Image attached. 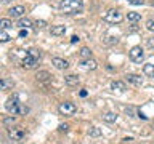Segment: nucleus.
Segmentation results:
<instances>
[{
  "label": "nucleus",
  "mask_w": 154,
  "mask_h": 144,
  "mask_svg": "<svg viewBox=\"0 0 154 144\" xmlns=\"http://www.w3.org/2000/svg\"><path fill=\"white\" fill-rule=\"evenodd\" d=\"M38 61H40V51L35 50V48H29L23 62H21V66L24 69H35Z\"/></svg>",
  "instance_id": "obj_3"
},
{
  "label": "nucleus",
  "mask_w": 154,
  "mask_h": 144,
  "mask_svg": "<svg viewBox=\"0 0 154 144\" xmlns=\"http://www.w3.org/2000/svg\"><path fill=\"white\" fill-rule=\"evenodd\" d=\"M151 5H152V7H154V0H152V2H151Z\"/></svg>",
  "instance_id": "obj_36"
},
{
  "label": "nucleus",
  "mask_w": 154,
  "mask_h": 144,
  "mask_svg": "<svg viewBox=\"0 0 154 144\" xmlns=\"http://www.w3.org/2000/svg\"><path fill=\"white\" fill-rule=\"evenodd\" d=\"M64 82H66L67 86H77V85H79V77L74 75V74L66 75V77H64Z\"/></svg>",
  "instance_id": "obj_14"
},
{
  "label": "nucleus",
  "mask_w": 154,
  "mask_h": 144,
  "mask_svg": "<svg viewBox=\"0 0 154 144\" xmlns=\"http://www.w3.org/2000/svg\"><path fill=\"white\" fill-rule=\"evenodd\" d=\"M128 3L130 5H143L144 0H128Z\"/></svg>",
  "instance_id": "obj_27"
},
{
  "label": "nucleus",
  "mask_w": 154,
  "mask_h": 144,
  "mask_svg": "<svg viewBox=\"0 0 154 144\" xmlns=\"http://www.w3.org/2000/svg\"><path fill=\"white\" fill-rule=\"evenodd\" d=\"M10 38H11V37H10V35H8V34L5 32V31H0V43H5V42H8Z\"/></svg>",
  "instance_id": "obj_25"
},
{
  "label": "nucleus",
  "mask_w": 154,
  "mask_h": 144,
  "mask_svg": "<svg viewBox=\"0 0 154 144\" xmlns=\"http://www.w3.org/2000/svg\"><path fill=\"white\" fill-rule=\"evenodd\" d=\"M125 80H127L128 83L135 85V86H141L143 85V77H140L137 74H127L125 75Z\"/></svg>",
  "instance_id": "obj_9"
},
{
  "label": "nucleus",
  "mask_w": 154,
  "mask_h": 144,
  "mask_svg": "<svg viewBox=\"0 0 154 144\" xmlns=\"http://www.w3.org/2000/svg\"><path fill=\"white\" fill-rule=\"evenodd\" d=\"M51 62H53V66H55L56 69H61V70H64V69L69 67V62H67L66 59H63V58H53Z\"/></svg>",
  "instance_id": "obj_12"
},
{
  "label": "nucleus",
  "mask_w": 154,
  "mask_h": 144,
  "mask_svg": "<svg viewBox=\"0 0 154 144\" xmlns=\"http://www.w3.org/2000/svg\"><path fill=\"white\" fill-rule=\"evenodd\" d=\"M10 27H13V22L8 18L0 19V31H5V29H10Z\"/></svg>",
  "instance_id": "obj_22"
},
{
  "label": "nucleus",
  "mask_w": 154,
  "mask_h": 144,
  "mask_svg": "<svg viewBox=\"0 0 154 144\" xmlns=\"http://www.w3.org/2000/svg\"><path fill=\"white\" fill-rule=\"evenodd\" d=\"M14 80L13 79H2L0 80V90H13Z\"/></svg>",
  "instance_id": "obj_13"
},
{
  "label": "nucleus",
  "mask_w": 154,
  "mask_h": 144,
  "mask_svg": "<svg viewBox=\"0 0 154 144\" xmlns=\"http://www.w3.org/2000/svg\"><path fill=\"white\" fill-rule=\"evenodd\" d=\"M80 96H82V98H85V96H87V91L82 90V91H80Z\"/></svg>",
  "instance_id": "obj_34"
},
{
  "label": "nucleus",
  "mask_w": 154,
  "mask_h": 144,
  "mask_svg": "<svg viewBox=\"0 0 154 144\" xmlns=\"http://www.w3.org/2000/svg\"><path fill=\"white\" fill-rule=\"evenodd\" d=\"M5 109H7L10 114H13V115H24V114L29 112L27 106H24V104L19 103L18 94H13V96H10V98L7 99V103H5Z\"/></svg>",
  "instance_id": "obj_1"
},
{
  "label": "nucleus",
  "mask_w": 154,
  "mask_h": 144,
  "mask_svg": "<svg viewBox=\"0 0 154 144\" xmlns=\"http://www.w3.org/2000/svg\"><path fill=\"white\" fill-rule=\"evenodd\" d=\"M79 56H80V59H88V58H91V50L90 48H80V51H79Z\"/></svg>",
  "instance_id": "obj_18"
},
{
  "label": "nucleus",
  "mask_w": 154,
  "mask_h": 144,
  "mask_svg": "<svg viewBox=\"0 0 154 144\" xmlns=\"http://www.w3.org/2000/svg\"><path fill=\"white\" fill-rule=\"evenodd\" d=\"M60 130H61V131H67L69 127H67V125H60Z\"/></svg>",
  "instance_id": "obj_31"
},
{
  "label": "nucleus",
  "mask_w": 154,
  "mask_h": 144,
  "mask_svg": "<svg viewBox=\"0 0 154 144\" xmlns=\"http://www.w3.org/2000/svg\"><path fill=\"white\" fill-rule=\"evenodd\" d=\"M19 37H27V29H21L19 31Z\"/></svg>",
  "instance_id": "obj_29"
},
{
  "label": "nucleus",
  "mask_w": 154,
  "mask_h": 144,
  "mask_svg": "<svg viewBox=\"0 0 154 144\" xmlns=\"http://www.w3.org/2000/svg\"><path fill=\"white\" fill-rule=\"evenodd\" d=\"M64 34H66V27L61 26V24H58V26H53V27H51V35L60 37V35H64Z\"/></svg>",
  "instance_id": "obj_16"
},
{
  "label": "nucleus",
  "mask_w": 154,
  "mask_h": 144,
  "mask_svg": "<svg viewBox=\"0 0 154 144\" xmlns=\"http://www.w3.org/2000/svg\"><path fill=\"white\" fill-rule=\"evenodd\" d=\"M0 2H2V3H8L10 0H0Z\"/></svg>",
  "instance_id": "obj_35"
},
{
  "label": "nucleus",
  "mask_w": 154,
  "mask_h": 144,
  "mask_svg": "<svg viewBox=\"0 0 154 144\" xmlns=\"http://www.w3.org/2000/svg\"><path fill=\"white\" fill-rule=\"evenodd\" d=\"M138 117H140V118H143V120H146V115H143L141 112H138Z\"/></svg>",
  "instance_id": "obj_33"
},
{
  "label": "nucleus",
  "mask_w": 154,
  "mask_h": 144,
  "mask_svg": "<svg viewBox=\"0 0 154 144\" xmlns=\"http://www.w3.org/2000/svg\"><path fill=\"white\" fill-rule=\"evenodd\" d=\"M35 26H37V27H43V26H45V21H37Z\"/></svg>",
  "instance_id": "obj_32"
},
{
  "label": "nucleus",
  "mask_w": 154,
  "mask_h": 144,
  "mask_svg": "<svg viewBox=\"0 0 154 144\" xmlns=\"http://www.w3.org/2000/svg\"><path fill=\"white\" fill-rule=\"evenodd\" d=\"M26 13V8L23 7V5H16V7H11L10 8L8 14L11 18H23V14Z\"/></svg>",
  "instance_id": "obj_8"
},
{
  "label": "nucleus",
  "mask_w": 154,
  "mask_h": 144,
  "mask_svg": "<svg viewBox=\"0 0 154 144\" xmlns=\"http://www.w3.org/2000/svg\"><path fill=\"white\" fill-rule=\"evenodd\" d=\"M58 110H60V114L71 117V115H74L77 112V106L74 103H71V101H64V103H61L58 106Z\"/></svg>",
  "instance_id": "obj_6"
},
{
  "label": "nucleus",
  "mask_w": 154,
  "mask_h": 144,
  "mask_svg": "<svg viewBox=\"0 0 154 144\" xmlns=\"http://www.w3.org/2000/svg\"><path fill=\"white\" fill-rule=\"evenodd\" d=\"M35 79H37V82H48L51 79V74H50V72H47V70H38L37 75H35Z\"/></svg>",
  "instance_id": "obj_15"
},
{
  "label": "nucleus",
  "mask_w": 154,
  "mask_h": 144,
  "mask_svg": "<svg viewBox=\"0 0 154 144\" xmlns=\"http://www.w3.org/2000/svg\"><path fill=\"white\" fill-rule=\"evenodd\" d=\"M18 26L21 29H29V27H32V21L29 18H21L19 22H18Z\"/></svg>",
  "instance_id": "obj_17"
},
{
  "label": "nucleus",
  "mask_w": 154,
  "mask_h": 144,
  "mask_svg": "<svg viewBox=\"0 0 154 144\" xmlns=\"http://www.w3.org/2000/svg\"><path fill=\"white\" fill-rule=\"evenodd\" d=\"M127 19H128V21H132V22H137V21L141 19V14L137 13V11H128L127 13Z\"/></svg>",
  "instance_id": "obj_21"
},
{
  "label": "nucleus",
  "mask_w": 154,
  "mask_h": 144,
  "mask_svg": "<svg viewBox=\"0 0 154 144\" xmlns=\"http://www.w3.org/2000/svg\"><path fill=\"white\" fill-rule=\"evenodd\" d=\"M103 19L106 22H109V24H119V22H122V19H124V16H122V13L119 11V10H108V11L104 13V16H103Z\"/></svg>",
  "instance_id": "obj_4"
},
{
  "label": "nucleus",
  "mask_w": 154,
  "mask_h": 144,
  "mask_svg": "<svg viewBox=\"0 0 154 144\" xmlns=\"http://www.w3.org/2000/svg\"><path fill=\"white\" fill-rule=\"evenodd\" d=\"M111 88L114 91H117V93H125V91H127V85H125V82H122V80H114L112 83H111Z\"/></svg>",
  "instance_id": "obj_11"
},
{
  "label": "nucleus",
  "mask_w": 154,
  "mask_h": 144,
  "mask_svg": "<svg viewBox=\"0 0 154 144\" xmlns=\"http://www.w3.org/2000/svg\"><path fill=\"white\" fill-rule=\"evenodd\" d=\"M103 120L104 122H108V123H114L116 120H117V114H114V112H106L103 115Z\"/></svg>",
  "instance_id": "obj_19"
},
{
  "label": "nucleus",
  "mask_w": 154,
  "mask_h": 144,
  "mask_svg": "<svg viewBox=\"0 0 154 144\" xmlns=\"http://www.w3.org/2000/svg\"><path fill=\"white\" fill-rule=\"evenodd\" d=\"M80 66L84 67V69H88V70H95L96 67H98V62H96L93 58H88V59H82L80 61Z\"/></svg>",
  "instance_id": "obj_10"
},
{
  "label": "nucleus",
  "mask_w": 154,
  "mask_h": 144,
  "mask_svg": "<svg viewBox=\"0 0 154 144\" xmlns=\"http://www.w3.org/2000/svg\"><path fill=\"white\" fill-rule=\"evenodd\" d=\"M143 72L146 77H154V64H144L143 66Z\"/></svg>",
  "instance_id": "obj_20"
},
{
  "label": "nucleus",
  "mask_w": 154,
  "mask_h": 144,
  "mask_svg": "<svg viewBox=\"0 0 154 144\" xmlns=\"http://www.w3.org/2000/svg\"><path fill=\"white\" fill-rule=\"evenodd\" d=\"M146 29L151 31V32H154V19H149V21L146 22Z\"/></svg>",
  "instance_id": "obj_26"
},
{
  "label": "nucleus",
  "mask_w": 154,
  "mask_h": 144,
  "mask_svg": "<svg viewBox=\"0 0 154 144\" xmlns=\"http://www.w3.org/2000/svg\"><path fill=\"white\" fill-rule=\"evenodd\" d=\"M148 46H149V48H154V37L148 38Z\"/></svg>",
  "instance_id": "obj_28"
},
{
  "label": "nucleus",
  "mask_w": 154,
  "mask_h": 144,
  "mask_svg": "<svg viewBox=\"0 0 154 144\" xmlns=\"http://www.w3.org/2000/svg\"><path fill=\"white\" fill-rule=\"evenodd\" d=\"M79 40H80V38L77 37V35H72V37H71V43H77Z\"/></svg>",
  "instance_id": "obj_30"
},
{
  "label": "nucleus",
  "mask_w": 154,
  "mask_h": 144,
  "mask_svg": "<svg viewBox=\"0 0 154 144\" xmlns=\"http://www.w3.org/2000/svg\"><path fill=\"white\" fill-rule=\"evenodd\" d=\"M128 56H130V59H132L133 62H137V64H140L143 59H144V53H143V48L141 46H133L132 50L128 51Z\"/></svg>",
  "instance_id": "obj_7"
},
{
  "label": "nucleus",
  "mask_w": 154,
  "mask_h": 144,
  "mask_svg": "<svg viewBox=\"0 0 154 144\" xmlns=\"http://www.w3.org/2000/svg\"><path fill=\"white\" fill-rule=\"evenodd\" d=\"M88 134H90L91 138H98V136H101V128H98V127H90Z\"/></svg>",
  "instance_id": "obj_23"
},
{
  "label": "nucleus",
  "mask_w": 154,
  "mask_h": 144,
  "mask_svg": "<svg viewBox=\"0 0 154 144\" xmlns=\"http://www.w3.org/2000/svg\"><path fill=\"white\" fill-rule=\"evenodd\" d=\"M8 136L13 139V141H23L26 138V131H24L23 127L19 125H13V127L8 128Z\"/></svg>",
  "instance_id": "obj_5"
},
{
  "label": "nucleus",
  "mask_w": 154,
  "mask_h": 144,
  "mask_svg": "<svg viewBox=\"0 0 154 144\" xmlns=\"http://www.w3.org/2000/svg\"><path fill=\"white\" fill-rule=\"evenodd\" d=\"M14 122H16V117L11 115V117H5L3 118V125H7V127H13Z\"/></svg>",
  "instance_id": "obj_24"
},
{
  "label": "nucleus",
  "mask_w": 154,
  "mask_h": 144,
  "mask_svg": "<svg viewBox=\"0 0 154 144\" xmlns=\"http://www.w3.org/2000/svg\"><path fill=\"white\" fill-rule=\"evenodd\" d=\"M82 7H84V0H61L60 5H58V8L67 14L80 13Z\"/></svg>",
  "instance_id": "obj_2"
}]
</instances>
